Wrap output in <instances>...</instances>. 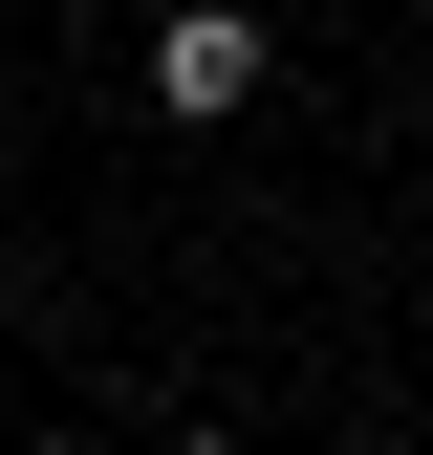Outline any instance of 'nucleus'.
Segmentation results:
<instances>
[{"instance_id":"1","label":"nucleus","mask_w":433,"mask_h":455,"mask_svg":"<svg viewBox=\"0 0 433 455\" xmlns=\"http://www.w3.org/2000/svg\"><path fill=\"white\" fill-rule=\"evenodd\" d=\"M152 108H174V131L260 108V22H239V0H174V22H152Z\"/></svg>"}]
</instances>
